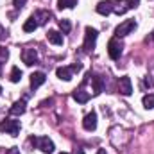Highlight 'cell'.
Wrapping results in <instances>:
<instances>
[{
    "instance_id": "1",
    "label": "cell",
    "mask_w": 154,
    "mask_h": 154,
    "mask_svg": "<svg viewBox=\"0 0 154 154\" xmlns=\"http://www.w3.org/2000/svg\"><path fill=\"white\" fill-rule=\"evenodd\" d=\"M31 143L45 154H52L54 149H56V147H54V142H52L48 136H32V138H31Z\"/></svg>"
},
{
    "instance_id": "2",
    "label": "cell",
    "mask_w": 154,
    "mask_h": 154,
    "mask_svg": "<svg viewBox=\"0 0 154 154\" xmlns=\"http://www.w3.org/2000/svg\"><path fill=\"white\" fill-rule=\"evenodd\" d=\"M99 32L91 27H86L84 29V43H82V50L84 52H91L95 48V41H97Z\"/></svg>"
},
{
    "instance_id": "3",
    "label": "cell",
    "mask_w": 154,
    "mask_h": 154,
    "mask_svg": "<svg viewBox=\"0 0 154 154\" xmlns=\"http://www.w3.org/2000/svg\"><path fill=\"white\" fill-rule=\"evenodd\" d=\"M134 29H136V22H134V20H124V22L115 29V36L116 38H124V36L131 34Z\"/></svg>"
},
{
    "instance_id": "4",
    "label": "cell",
    "mask_w": 154,
    "mask_h": 154,
    "mask_svg": "<svg viewBox=\"0 0 154 154\" xmlns=\"http://www.w3.org/2000/svg\"><path fill=\"white\" fill-rule=\"evenodd\" d=\"M0 131H5L7 134L16 136V134L20 133V122H18V120H13V118H5V120L0 124Z\"/></svg>"
},
{
    "instance_id": "5",
    "label": "cell",
    "mask_w": 154,
    "mask_h": 154,
    "mask_svg": "<svg viewBox=\"0 0 154 154\" xmlns=\"http://www.w3.org/2000/svg\"><path fill=\"white\" fill-rule=\"evenodd\" d=\"M122 48H124V45L118 41V38L109 39V43H108V54H109L111 59H118L122 56Z\"/></svg>"
},
{
    "instance_id": "6",
    "label": "cell",
    "mask_w": 154,
    "mask_h": 154,
    "mask_svg": "<svg viewBox=\"0 0 154 154\" xmlns=\"http://www.w3.org/2000/svg\"><path fill=\"white\" fill-rule=\"evenodd\" d=\"M116 0H102V2H99L97 4V13L99 14H102V16H108V14H111L113 11H116V7L113 5Z\"/></svg>"
},
{
    "instance_id": "7",
    "label": "cell",
    "mask_w": 154,
    "mask_h": 154,
    "mask_svg": "<svg viewBox=\"0 0 154 154\" xmlns=\"http://www.w3.org/2000/svg\"><path fill=\"white\" fill-rule=\"evenodd\" d=\"M118 91H120L122 95H125V97H129V95L133 93V82H131V77H127V75L120 77V81H118Z\"/></svg>"
},
{
    "instance_id": "8",
    "label": "cell",
    "mask_w": 154,
    "mask_h": 154,
    "mask_svg": "<svg viewBox=\"0 0 154 154\" xmlns=\"http://www.w3.org/2000/svg\"><path fill=\"white\" fill-rule=\"evenodd\" d=\"M22 59H23V63H25L27 66H32V65L38 63V52H36L34 48H25V50L22 52Z\"/></svg>"
},
{
    "instance_id": "9",
    "label": "cell",
    "mask_w": 154,
    "mask_h": 154,
    "mask_svg": "<svg viewBox=\"0 0 154 154\" xmlns=\"http://www.w3.org/2000/svg\"><path fill=\"white\" fill-rule=\"evenodd\" d=\"M82 127L86 131H95L97 129V113L95 111H90L88 115L82 118Z\"/></svg>"
},
{
    "instance_id": "10",
    "label": "cell",
    "mask_w": 154,
    "mask_h": 154,
    "mask_svg": "<svg viewBox=\"0 0 154 154\" xmlns=\"http://www.w3.org/2000/svg\"><path fill=\"white\" fill-rule=\"evenodd\" d=\"M25 106H27V99L23 97V99H20V100H16L13 106H11V109H9V113L11 115H16V116H20V115H23L25 113Z\"/></svg>"
},
{
    "instance_id": "11",
    "label": "cell",
    "mask_w": 154,
    "mask_h": 154,
    "mask_svg": "<svg viewBox=\"0 0 154 154\" xmlns=\"http://www.w3.org/2000/svg\"><path fill=\"white\" fill-rule=\"evenodd\" d=\"M45 81H47V75H45L43 72H34V74H31V88L36 90V88H39Z\"/></svg>"
},
{
    "instance_id": "12",
    "label": "cell",
    "mask_w": 154,
    "mask_h": 154,
    "mask_svg": "<svg viewBox=\"0 0 154 154\" xmlns=\"http://www.w3.org/2000/svg\"><path fill=\"white\" fill-rule=\"evenodd\" d=\"M56 75L59 77L61 81H70L74 77V70H72V66H59L56 70Z\"/></svg>"
},
{
    "instance_id": "13",
    "label": "cell",
    "mask_w": 154,
    "mask_h": 154,
    "mask_svg": "<svg viewBox=\"0 0 154 154\" xmlns=\"http://www.w3.org/2000/svg\"><path fill=\"white\" fill-rule=\"evenodd\" d=\"M72 97L75 99L77 102H79V104H86V102L90 100V93H88V91H84L82 88H79V90H74Z\"/></svg>"
},
{
    "instance_id": "14",
    "label": "cell",
    "mask_w": 154,
    "mask_h": 154,
    "mask_svg": "<svg viewBox=\"0 0 154 154\" xmlns=\"http://www.w3.org/2000/svg\"><path fill=\"white\" fill-rule=\"evenodd\" d=\"M47 39L54 45H63V34L57 32V31H48L47 32Z\"/></svg>"
},
{
    "instance_id": "15",
    "label": "cell",
    "mask_w": 154,
    "mask_h": 154,
    "mask_svg": "<svg viewBox=\"0 0 154 154\" xmlns=\"http://www.w3.org/2000/svg\"><path fill=\"white\" fill-rule=\"evenodd\" d=\"M32 16H34V20L38 22V25H43V23H47V20L50 18V13H47V11H36Z\"/></svg>"
},
{
    "instance_id": "16",
    "label": "cell",
    "mask_w": 154,
    "mask_h": 154,
    "mask_svg": "<svg viewBox=\"0 0 154 154\" xmlns=\"http://www.w3.org/2000/svg\"><path fill=\"white\" fill-rule=\"evenodd\" d=\"M38 29V22L34 20V16H31L29 20H25V23H23V31L25 32H34Z\"/></svg>"
},
{
    "instance_id": "17",
    "label": "cell",
    "mask_w": 154,
    "mask_h": 154,
    "mask_svg": "<svg viewBox=\"0 0 154 154\" xmlns=\"http://www.w3.org/2000/svg\"><path fill=\"white\" fill-rule=\"evenodd\" d=\"M91 81H93V95H99L102 91V88H104V81H102V77H99V75H95Z\"/></svg>"
},
{
    "instance_id": "18",
    "label": "cell",
    "mask_w": 154,
    "mask_h": 154,
    "mask_svg": "<svg viewBox=\"0 0 154 154\" xmlns=\"http://www.w3.org/2000/svg\"><path fill=\"white\" fill-rule=\"evenodd\" d=\"M9 79H11V82H20L22 81V70L18 66H13L11 74H9Z\"/></svg>"
},
{
    "instance_id": "19",
    "label": "cell",
    "mask_w": 154,
    "mask_h": 154,
    "mask_svg": "<svg viewBox=\"0 0 154 154\" xmlns=\"http://www.w3.org/2000/svg\"><path fill=\"white\" fill-rule=\"evenodd\" d=\"M142 102H143V108H145V109H152L154 108V93H147V95H143Z\"/></svg>"
},
{
    "instance_id": "20",
    "label": "cell",
    "mask_w": 154,
    "mask_h": 154,
    "mask_svg": "<svg viewBox=\"0 0 154 154\" xmlns=\"http://www.w3.org/2000/svg\"><path fill=\"white\" fill-rule=\"evenodd\" d=\"M77 5V0H57V7L59 9H72V7H75Z\"/></svg>"
},
{
    "instance_id": "21",
    "label": "cell",
    "mask_w": 154,
    "mask_h": 154,
    "mask_svg": "<svg viewBox=\"0 0 154 154\" xmlns=\"http://www.w3.org/2000/svg\"><path fill=\"white\" fill-rule=\"evenodd\" d=\"M59 29L63 31V34H68L70 31H72V23H70V20H59Z\"/></svg>"
},
{
    "instance_id": "22",
    "label": "cell",
    "mask_w": 154,
    "mask_h": 154,
    "mask_svg": "<svg viewBox=\"0 0 154 154\" xmlns=\"http://www.w3.org/2000/svg\"><path fill=\"white\" fill-rule=\"evenodd\" d=\"M7 59H9V52H7V48L0 47V74H2V65H5Z\"/></svg>"
},
{
    "instance_id": "23",
    "label": "cell",
    "mask_w": 154,
    "mask_h": 154,
    "mask_svg": "<svg viewBox=\"0 0 154 154\" xmlns=\"http://www.w3.org/2000/svg\"><path fill=\"white\" fill-rule=\"evenodd\" d=\"M140 4V0H125V7L127 9H133V7H136Z\"/></svg>"
},
{
    "instance_id": "24",
    "label": "cell",
    "mask_w": 154,
    "mask_h": 154,
    "mask_svg": "<svg viewBox=\"0 0 154 154\" xmlns=\"http://www.w3.org/2000/svg\"><path fill=\"white\" fill-rule=\"evenodd\" d=\"M25 2H27V0H14V7H16V9H22V7L25 5Z\"/></svg>"
},
{
    "instance_id": "25",
    "label": "cell",
    "mask_w": 154,
    "mask_h": 154,
    "mask_svg": "<svg viewBox=\"0 0 154 154\" xmlns=\"http://www.w3.org/2000/svg\"><path fill=\"white\" fill-rule=\"evenodd\" d=\"M5 38H7V31H5V29L0 25V41H4Z\"/></svg>"
},
{
    "instance_id": "26",
    "label": "cell",
    "mask_w": 154,
    "mask_h": 154,
    "mask_svg": "<svg viewBox=\"0 0 154 154\" xmlns=\"http://www.w3.org/2000/svg\"><path fill=\"white\" fill-rule=\"evenodd\" d=\"M7 154H20V151H18L16 147H11V149L7 151Z\"/></svg>"
},
{
    "instance_id": "27",
    "label": "cell",
    "mask_w": 154,
    "mask_h": 154,
    "mask_svg": "<svg viewBox=\"0 0 154 154\" xmlns=\"http://www.w3.org/2000/svg\"><path fill=\"white\" fill-rule=\"evenodd\" d=\"M97 154H108V152H106L104 149H99V151H97Z\"/></svg>"
},
{
    "instance_id": "28",
    "label": "cell",
    "mask_w": 154,
    "mask_h": 154,
    "mask_svg": "<svg viewBox=\"0 0 154 154\" xmlns=\"http://www.w3.org/2000/svg\"><path fill=\"white\" fill-rule=\"evenodd\" d=\"M0 93H2V86H0Z\"/></svg>"
},
{
    "instance_id": "29",
    "label": "cell",
    "mask_w": 154,
    "mask_h": 154,
    "mask_svg": "<svg viewBox=\"0 0 154 154\" xmlns=\"http://www.w3.org/2000/svg\"><path fill=\"white\" fill-rule=\"evenodd\" d=\"M61 154H66V152H61Z\"/></svg>"
}]
</instances>
